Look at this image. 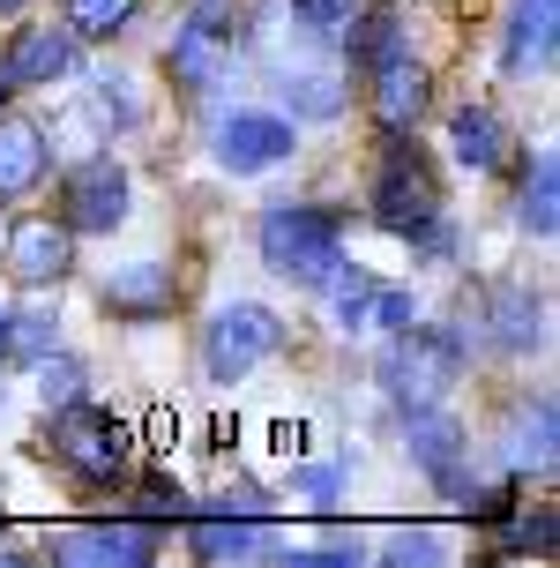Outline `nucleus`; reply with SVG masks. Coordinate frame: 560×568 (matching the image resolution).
I'll return each instance as SVG.
<instances>
[{"label": "nucleus", "instance_id": "nucleus-32", "mask_svg": "<svg viewBox=\"0 0 560 568\" xmlns=\"http://www.w3.org/2000/svg\"><path fill=\"white\" fill-rule=\"evenodd\" d=\"M98 113H105V120H120V128H128V120H135L142 105H135V98H128V83H98Z\"/></svg>", "mask_w": 560, "mask_h": 568}, {"label": "nucleus", "instance_id": "nucleus-1", "mask_svg": "<svg viewBox=\"0 0 560 568\" xmlns=\"http://www.w3.org/2000/svg\"><path fill=\"white\" fill-rule=\"evenodd\" d=\"M262 262L292 284H329V270L344 262L336 217L314 210V202H269V217H262Z\"/></svg>", "mask_w": 560, "mask_h": 568}, {"label": "nucleus", "instance_id": "nucleus-11", "mask_svg": "<svg viewBox=\"0 0 560 568\" xmlns=\"http://www.w3.org/2000/svg\"><path fill=\"white\" fill-rule=\"evenodd\" d=\"M419 113H426V68L404 60V53L374 60V120H381L389 135H404Z\"/></svg>", "mask_w": 560, "mask_h": 568}, {"label": "nucleus", "instance_id": "nucleus-7", "mask_svg": "<svg viewBox=\"0 0 560 568\" xmlns=\"http://www.w3.org/2000/svg\"><path fill=\"white\" fill-rule=\"evenodd\" d=\"M60 210H68V232H112L128 217V172L112 165V158H90V165L68 180Z\"/></svg>", "mask_w": 560, "mask_h": 568}, {"label": "nucleus", "instance_id": "nucleus-14", "mask_svg": "<svg viewBox=\"0 0 560 568\" xmlns=\"http://www.w3.org/2000/svg\"><path fill=\"white\" fill-rule=\"evenodd\" d=\"M45 180V135L30 120H0V195H23Z\"/></svg>", "mask_w": 560, "mask_h": 568}, {"label": "nucleus", "instance_id": "nucleus-9", "mask_svg": "<svg viewBox=\"0 0 560 568\" xmlns=\"http://www.w3.org/2000/svg\"><path fill=\"white\" fill-rule=\"evenodd\" d=\"M68 262H75V232L53 225V217H30V225L8 232V270H16V284H60Z\"/></svg>", "mask_w": 560, "mask_h": 568}, {"label": "nucleus", "instance_id": "nucleus-24", "mask_svg": "<svg viewBox=\"0 0 560 568\" xmlns=\"http://www.w3.org/2000/svg\"><path fill=\"white\" fill-rule=\"evenodd\" d=\"M329 277H336V314H344V329H366V307H374V292H381V284L359 277V270H344V262H336Z\"/></svg>", "mask_w": 560, "mask_h": 568}, {"label": "nucleus", "instance_id": "nucleus-20", "mask_svg": "<svg viewBox=\"0 0 560 568\" xmlns=\"http://www.w3.org/2000/svg\"><path fill=\"white\" fill-rule=\"evenodd\" d=\"M553 195H560V172H553V158H538L531 180H523V202H516V217H523L538 240L553 232Z\"/></svg>", "mask_w": 560, "mask_h": 568}, {"label": "nucleus", "instance_id": "nucleus-36", "mask_svg": "<svg viewBox=\"0 0 560 568\" xmlns=\"http://www.w3.org/2000/svg\"><path fill=\"white\" fill-rule=\"evenodd\" d=\"M23 8H30V0H0V16H23Z\"/></svg>", "mask_w": 560, "mask_h": 568}, {"label": "nucleus", "instance_id": "nucleus-22", "mask_svg": "<svg viewBox=\"0 0 560 568\" xmlns=\"http://www.w3.org/2000/svg\"><path fill=\"white\" fill-rule=\"evenodd\" d=\"M516 471H553V404H538L516 426Z\"/></svg>", "mask_w": 560, "mask_h": 568}, {"label": "nucleus", "instance_id": "nucleus-29", "mask_svg": "<svg viewBox=\"0 0 560 568\" xmlns=\"http://www.w3.org/2000/svg\"><path fill=\"white\" fill-rule=\"evenodd\" d=\"M180 509H187V501H180V486H165V479H150V486L135 494V516H142V524H157V516H180Z\"/></svg>", "mask_w": 560, "mask_h": 568}, {"label": "nucleus", "instance_id": "nucleus-23", "mask_svg": "<svg viewBox=\"0 0 560 568\" xmlns=\"http://www.w3.org/2000/svg\"><path fill=\"white\" fill-rule=\"evenodd\" d=\"M493 329H501V344H516V352L538 344V300L531 292H501V300H493Z\"/></svg>", "mask_w": 560, "mask_h": 568}, {"label": "nucleus", "instance_id": "nucleus-15", "mask_svg": "<svg viewBox=\"0 0 560 568\" xmlns=\"http://www.w3.org/2000/svg\"><path fill=\"white\" fill-rule=\"evenodd\" d=\"M448 150H456V165H464V172H493V165H501V150H508V135H501V120L486 113V105H464L456 128H448Z\"/></svg>", "mask_w": 560, "mask_h": 568}, {"label": "nucleus", "instance_id": "nucleus-25", "mask_svg": "<svg viewBox=\"0 0 560 568\" xmlns=\"http://www.w3.org/2000/svg\"><path fill=\"white\" fill-rule=\"evenodd\" d=\"M389 53H404V45H396V23H389V16H366L359 38H352V60L374 68V60H389Z\"/></svg>", "mask_w": 560, "mask_h": 568}, {"label": "nucleus", "instance_id": "nucleus-13", "mask_svg": "<svg viewBox=\"0 0 560 568\" xmlns=\"http://www.w3.org/2000/svg\"><path fill=\"white\" fill-rule=\"evenodd\" d=\"M75 68V30H23L8 45V75L16 83H60Z\"/></svg>", "mask_w": 560, "mask_h": 568}, {"label": "nucleus", "instance_id": "nucleus-34", "mask_svg": "<svg viewBox=\"0 0 560 568\" xmlns=\"http://www.w3.org/2000/svg\"><path fill=\"white\" fill-rule=\"evenodd\" d=\"M8 352H16V314L0 307V359H8Z\"/></svg>", "mask_w": 560, "mask_h": 568}, {"label": "nucleus", "instance_id": "nucleus-21", "mask_svg": "<svg viewBox=\"0 0 560 568\" xmlns=\"http://www.w3.org/2000/svg\"><path fill=\"white\" fill-rule=\"evenodd\" d=\"M142 0H68V30L75 38H112V30H128Z\"/></svg>", "mask_w": 560, "mask_h": 568}, {"label": "nucleus", "instance_id": "nucleus-12", "mask_svg": "<svg viewBox=\"0 0 560 568\" xmlns=\"http://www.w3.org/2000/svg\"><path fill=\"white\" fill-rule=\"evenodd\" d=\"M172 270L165 262H128V270H112L105 277V307L128 314V322H157V314H172Z\"/></svg>", "mask_w": 560, "mask_h": 568}, {"label": "nucleus", "instance_id": "nucleus-16", "mask_svg": "<svg viewBox=\"0 0 560 568\" xmlns=\"http://www.w3.org/2000/svg\"><path fill=\"white\" fill-rule=\"evenodd\" d=\"M456 449H464L456 419H441L434 404H419V412H411V456H419V464H426L441 486H464V479H456Z\"/></svg>", "mask_w": 560, "mask_h": 568}, {"label": "nucleus", "instance_id": "nucleus-30", "mask_svg": "<svg viewBox=\"0 0 560 568\" xmlns=\"http://www.w3.org/2000/svg\"><path fill=\"white\" fill-rule=\"evenodd\" d=\"M352 8H359V0H292V16H299V23H314V30L352 23Z\"/></svg>", "mask_w": 560, "mask_h": 568}, {"label": "nucleus", "instance_id": "nucleus-31", "mask_svg": "<svg viewBox=\"0 0 560 568\" xmlns=\"http://www.w3.org/2000/svg\"><path fill=\"white\" fill-rule=\"evenodd\" d=\"M404 322H411V292H374L366 329H404Z\"/></svg>", "mask_w": 560, "mask_h": 568}, {"label": "nucleus", "instance_id": "nucleus-27", "mask_svg": "<svg viewBox=\"0 0 560 568\" xmlns=\"http://www.w3.org/2000/svg\"><path fill=\"white\" fill-rule=\"evenodd\" d=\"M336 486H344L336 471H292V501H307V509L322 516V509L336 501Z\"/></svg>", "mask_w": 560, "mask_h": 568}, {"label": "nucleus", "instance_id": "nucleus-6", "mask_svg": "<svg viewBox=\"0 0 560 568\" xmlns=\"http://www.w3.org/2000/svg\"><path fill=\"white\" fill-rule=\"evenodd\" d=\"M150 524L142 516H120V524H83V531H68V539H53V554L68 568H135L150 561Z\"/></svg>", "mask_w": 560, "mask_h": 568}, {"label": "nucleus", "instance_id": "nucleus-26", "mask_svg": "<svg viewBox=\"0 0 560 568\" xmlns=\"http://www.w3.org/2000/svg\"><path fill=\"white\" fill-rule=\"evenodd\" d=\"M389 561H396V568H411V561H441V539L404 524V531H389Z\"/></svg>", "mask_w": 560, "mask_h": 568}, {"label": "nucleus", "instance_id": "nucleus-5", "mask_svg": "<svg viewBox=\"0 0 560 568\" xmlns=\"http://www.w3.org/2000/svg\"><path fill=\"white\" fill-rule=\"evenodd\" d=\"M374 217L389 232H404V240H426V232L441 225V195H434V180H426V165L396 142L389 172H381V187H374Z\"/></svg>", "mask_w": 560, "mask_h": 568}, {"label": "nucleus", "instance_id": "nucleus-18", "mask_svg": "<svg viewBox=\"0 0 560 568\" xmlns=\"http://www.w3.org/2000/svg\"><path fill=\"white\" fill-rule=\"evenodd\" d=\"M262 546V516H217V524H195V554L202 561H247Z\"/></svg>", "mask_w": 560, "mask_h": 568}, {"label": "nucleus", "instance_id": "nucleus-28", "mask_svg": "<svg viewBox=\"0 0 560 568\" xmlns=\"http://www.w3.org/2000/svg\"><path fill=\"white\" fill-rule=\"evenodd\" d=\"M38 389H45V404H75V397H83V374H75V359H53V367L38 374Z\"/></svg>", "mask_w": 560, "mask_h": 568}, {"label": "nucleus", "instance_id": "nucleus-8", "mask_svg": "<svg viewBox=\"0 0 560 568\" xmlns=\"http://www.w3.org/2000/svg\"><path fill=\"white\" fill-rule=\"evenodd\" d=\"M165 75L180 98H202V90H217L232 75V45H224V30H210L195 16L187 30H172V53H165Z\"/></svg>", "mask_w": 560, "mask_h": 568}, {"label": "nucleus", "instance_id": "nucleus-17", "mask_svg": "<svg viewBox=\"0 0 560 568\" xmlns=\"http://www.w3.org/2000/svg\"><path fill=\"white\" fill-rule=\"evenodd\" d=\"M546 60H553V0H516L508 68H546Z\"/></svg>", "mask_w": 560, "mask_h": 568}, {"label": "nucleus", "instance_id": "nucleus-4", "mask_svg": "<svg viewBox=\"0 0 560 568\" xmlns=\"http://www.w3.org/2000/svg\"><path fill=\"white\" fill-rule=\"evenodd\" d=\"M284 344V322L269 307H254V300H240V307H224L217 322H210V344H202V359H210V374L217 382H240V374H254L269 352Z\"/></svg>", "mask_w": 560, "mask_h": 568}, {"label": "nucleus", "instance_id": "nucleus-2", "mask_svg": "<svg viewBox=\"0 0 560 568\" xmlns=\"http://www.w3.org/2000/svg\"><path fill=\"white\" fill-rule=\"evenodd\" d=\"M53 449H60V464H68L75 479L112 486V479H128V464H135V434H128V419H112V412H98V404L75 397V404H60Z\"/></svg>", "mask_w": 560, "mask_h": 568}, {"label": "nucleus", "instance_id": "nucleus-10", "mask_svg": "<svg viewBox=\"0 0 560 568\" xmlns=\"http://www.w3.org/2000/svg\"><path fill=\"white\" fill-rule=\"evenodd\" d=\"M217 158L224 172H269L277 158H292V128L277 113H232L217 128Z\"/></svg>", "mask_w": 560, "mask_h": 568}, {"label": "nucleus", "instance_id": "nucleus-3", "mask_svg": "<svg viewBox=\"0 0 560 568\" xmlns=\"http://www.w3.org/2000/svg\"><path fill=\"white\" fill-rule=\"evenodd\" d=\"M456 367H464V344L441 337V329H396L389 359H381V382H389V397L404 404V412H419V404H441L448 382H456Z\"/></svg>", "mask_w": 560, "mask_h": 568}, {"label": "nucleus", "instance_id": "nucleus-35", "mask_svg": "<svg viewBox=\"0 0 560 568\" xmlns=\"http://www.w3.org/2000/svg\"><path fill=\"white\" fill-rule=\"evenodd\" d=\"M8 90H16V75H8V53H0V105H8Z\"/></svg>", "mask_w": 560, "mask_h": 568}, {"label": "nucleus", "instance_id": "nucleus-33", "mask_svg": "<svg viewBox=\"0 0 560 568\" xmlns=\"http://www.w3.org/2000/svg\"><path fill=\"white\" fill-rule=\"evenodd\" d=\"M16 344L23 352H45L53 344V314H16Z\"/></svg>", "mask_w": 560, "mask_h": 568}, {"label": "nucleus", "instance_id": "nucleus-19", "mask_svg": "<svg viewBox=\"0 0 560 568\" xmlns=\"http://www.w3.org/2000/svg\"><path fill=\"white\" fill-rule=\"evenodd\" d=\"M284 98H292V113L329 120L336 105H344V83H336L329 68H307V75H284Z\"/></svg>", "mask_w": 560, "mask_h": 568}]
</instances>
